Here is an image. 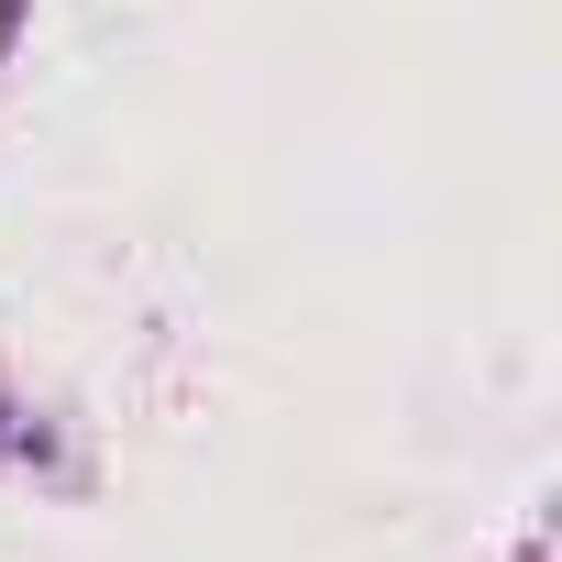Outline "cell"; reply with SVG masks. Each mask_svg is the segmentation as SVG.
Here are the masks:
<instances>
[{
	"label": "cell",
	"instance_id": "6da1fadb",
	"mask_svg": "<svg viewBox=\"0 0 562 562\" xmlns=\"http://www.w3.org/2000/svg\"><path fill=\"white\" fill-rule=\"evenodd\" d=\"M12 34H23V0H0V56H12Z\"/></svg>",
	"mask_w": 562,
	"mask_h": 562
}]
</instances>
